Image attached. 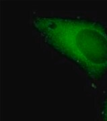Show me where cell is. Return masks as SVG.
Wrapping results in <instances>:
<instances>
[{
    "label": "cell",
    "instance_id": "6da1fadb",
    "mask_svg": "<svg viewBox=\"0 0 107 121\" xmlns=\"http://www.w3.org/2000/svg\"><path fill=\"white\" fill-rule=\"evenodd\" d=\"M32 25L44 41L90 78L99 79L107 72V29L88 18L39 16Z\"/></svg>",
    "mask_w": 107,
    "mask_h": 121
},
{
    "label": "cell",
    "instance_id": "7a4b0ae2",
    "mask_svg": "<svg viewBox=\"0 0 107 121\" xmlns=\"http://www.w3.org/2000/svg\"><path fill=\"white\" fill-rule=\"evenodd\" d=\"M101 118L102 121H107V95L103 101L101 109Z\"/></svg>",
    "mask_w": 107,
    "mask_h": 121
}]
</instances>
